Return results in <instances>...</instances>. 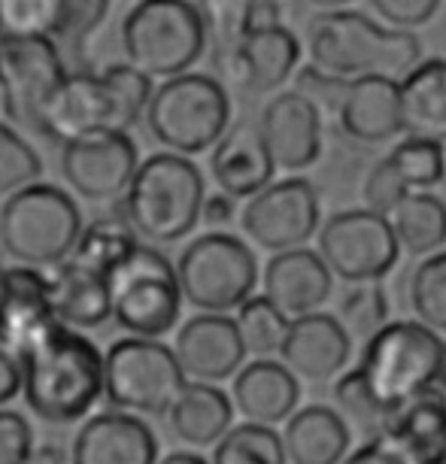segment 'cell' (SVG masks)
I'll list each match as a JSON object with an SVG mask.
<instances>
[{"label":"cell","instance_id":"6da1fadb","mask_svg":"<svg viewBox=\"0 0 446 464\" xmlns=\"http://www.w3.org/2000/svg\"><path fill=\"white\" fill-rule=\"evenodd\" d=\"M19 367L24 404L46 425L82 422L103 398V353L61 322L24 349Z\"/></svg>","mask_w":446,"mask_h":464},{"label":"cell","instance_id":"7a4b0ae2","mask_svg":"<svg viewBox=\"0 0 446 464\" xmlns=\"http://www.w3.org/2000/svg\"><path fill=\"white\" fill-rule=\"evenodd\" d=\"M307 49L310 64L340 80H404L422 61V43L413 31L389 28L346 6L313 15L307 24Z\"/></svg>","mask_w":446,"mask_h":464},{"label":"cell","instance_id":"3957f363","mask_svg":"<svg viewBox=\"0 0 446 464\" xmlns=\"http://www.w3.org/2000/svg\"><path fill=\"white\" fill-rule=\"evenodd\" d=\"M204 198L207 182L198 164L164 149L137 164L121 195V216L131 222L137 237L164 246L189 237L200 225Z\"/></svg>","mask_w":446,"mask_h":464},{"label":"cell","instance_id":"277c9868","mask_svg":"<svg viewBox=\"0 0 446 464\" xmlns=\"http://www.w3.org/2000/svg\"><path fill=\"white\" fill-rule=\"evenodd\" d=\"M446 367V340L419 319L386 322L362 346V373L373 401L392 416L407 401L441 385Z\"/></svg>","mask_w":446,"mask_h":464},{"label":"cell","instance_id":"5b68a950","mask_svg":"<svg viewBox=\"0 0 446 464\" xmlns=\"http://www.w3.org/2000/svg\"><path fill=\"white\" fill-rule=\"evenodd\" d=\"M143 116L155 143L191 159L209 152L231 125V94L216 76L186 70L155 85Z\"/></svg>","mask_w":446,"mask_h":464},{"label":"cell","instance_id":"8992f818","mask_svg":"<svg viewBox=\"0 0 446 464\" xmlns=\"http://www.w3.org/2000/svg\"><path fill=\"white\" fill-rule=\"evenodd\" d=\"M119 43L131 67L168 80L204 58L207 28L195 0H134L121 19Z\"/></svg>","mask_w":446,"mask_h":464},{"label":"cell","instance_id":"52a82bcc","mask_svg":"<svg viewBox=\"0 0 446 464\" xmlns=\"http://www.w3.org/2000/svg\"><path fill=\"white\" fill-rule=\"evenodd\" d=\"M82 213L70 191L52 182H31L4 198L0 246L19 265H61L82 231Z\"/></svg>","mask_w":446,"mask_h":464},{"label":"cell","instance_id":"ba28073f","mask_svg":"<svg viewBox=\"0 0 446 464\" xmlns=\"http://www.w3.org/2000/svg\"><path fill=\"white\" fill-rule=\"evenodd\" d=\"M110 306L119 328L134 337L161 340L179 322L182 292L173 261L152 243H137L107 276Z\"/></svg>","mask_w":446,"mask_h":464},{"label":"cell","instance_id":"9c48e42d","mask_svg":"<svg viewBox=\"0 0 446 464\" xmlns=\"http://www.w3.org/2000/svg\"><path fill=\"white\" fill-rule=\"evenodd\" d=\"M177 279L182 301L200 313H231L256 295L258 261L247 240L228 231L200 234L179 252Z\"/></svg>","mask_w":446,"mask_h":464},{"label":"cell","instance_id":"30bf717a","mask_svg":"<svg viewBox=\"0 0 446 464\" xmlns=\"http://www.w3.org/2000/svg\"><path fill=\"white\" fill-rule=\"evenodd\" d=\"M186 385L170 346L149 337H121L103 353V398L134 416H164Z\"/></svg>","mask_w":446,"mask_h":464},{"label":"cell","instance_id":"8fae6325","mask_svg":"<svg viewBox=\"0 0 446 464\" xmlns=\"http://www.w3.org/2000/svg\"><path fill=\"white\" fill-rule=\"evenodd\" d=\"M319 256L331 276L344 283H380L395 270L401 249L386 216L373 209H344L319 222Z\"/></svg>","mask_w":446,"mask_h":464},{"label":"cell","instance_id":"7c38bea8","mask_svg":"<svg viewBox=\"0 0 446 464\" xmlns=\"http://www.w3.org/2000/svg\"><path fill=\"white\" fill-rule=\"evenodd\" d=\"M322 207L310 179L288 177L267 182L265 188L247 198L240 209L243 234L265 252H283L295 246H307L319 231Z\"/></svg>","mask_w":446,"mask_h":464},{"label":"cell","instance_id":"4fadbf2b","mask_svg":"<svg viewBox=\"0 0 446 464\" xmlns=\"http://www.w3.org/2000/svg\"><path fill=\"white\" fill-rule=\"evenodd\" d=\"M301 64V40L292 28L265 24L247 31L238 43L213 49L216 80L243 94H274L292 80Z\"/></svg>","mask_w":446,"mask_h":464},{"label":"cell","instance_id":"5bb4252c","mask_svg":"<svg viewBox=\"0 0 446 464\" xmlns=\"http://www.w3.org/2000/svg\"><path fill=\"white\" fill-rule=\"evenodd\" d=\"M140 164L137 143L128 130L98 128L61 143V177L73 195L107 204L125 195Z\"/></svg>","mask_w":446,"mask_h":464},{"label":"cell","instance_id":"9a60e30c","mask_svg":"<svg viewBox=\"0 0 446 464\" xmlns=\"http://www.w3.org/2000/svg\"><path fill=\"white\" fill-rule=\"evenodd\" d=\"M67 76L58 40L4 37L0 40V103L6 119L24 128L37 125L40 107Z\"/></svg>","mask_w":446,"mask_h":464},{"label":"cell","instance_id":"2e32d148","mask_svg":"<svg viewBox=\"0 0 446 464\" xmlns=\"http://www.w3.org/2000/svg\"><path fill=\"white\" fill-rule=\"evenodd\" d=\"M446 179L443 143L425 137H404L364 179V204L380 216H389L398 200L413 191H431Z\"/></svg>","mask_w":446,"mask_h":464},{"label":"cell","instance_id":"e0dca14e","mask_svg":"<svg viewBox=\"0 0 446 464\" xmlns=\"http://www.w3.org/2000/svg\"><path fill=\"white\" fill-rule=\"evenodd\" d=\"M258 130L276 170H307L322 159V112L295 89L265 103Z\"/></svg>","mask_w":446,"mask_h":464},{"label":"cell","instance_id":"ac0fdd59","mask_svg":"<svg viewBox=\"0 0 446 464\" xmlns=\"http://www.w3.org/2000/svg\"><path fill=\"white\" fill-rule=\"evenodd\" d=\"M276 355L283 358V364L297 380L331 382L337 373L346 371L349 358H353V340H349L337 316L313 310L288 319L286 337Z\"/></svg>","mask_w":446,"mask_h":464},{"label":"cell","instance_id":"d6986e66","mask_svg":"<svg viewBox=\"0 0 446 464\" xmlns=\"http://www.w3.org/2000/svg\"><path fill=\"white\" fill-rule=\"evenodd\" d=\"M173 355L195 382H225L247 362L238 322L228 313H198L177 331Z\"/></svg>","mask_w":446,"mask_h":464},{"label":"cell","instance_id":"ffe728a7","mask_svg":"<svg viewBox=\"0 0 446 464\" xmlns=\"http://www.w3.org/2000/svg\"><path fill=\"white\" fill-rule=\"evenodd\" d=\"M98 128H112V103L107 82L92 70L67 73L40 107L37 125H34V130L55 143H67Z\"/></svg>","mask_w":446,"mask_h":464},{"label":"cell","instance_id":"44dd1931","mask_svg":"<svg viewBox=\"0 0 446 464\" xmlns=\"http://www.w3.org/2000/svg\"><path fill=\"white\" fill-rule=\"evenodd\" d=\"M70 464H159V440L140 416L110 410L82 422Z\"/></svg>","mask_w":446,"mask_h":464},{"label":"cell","instance_id":"7402d4cb","mask_svg":"<svg viewBox=\"0 0 446 464\" xmlns=\"http://www.w3.org/2000/svg\"><path fill=\"white\" fill-rule=\"evenodd\" d=\"M209 173L218 191L234 200H247L274 182L276 164L265 146L258 121L240 119L225 128V134L209 149Z\"/></svg>","mask_w":446,"mask_h":464},{"label":"cell","instance_id":"603a6c76","mask_svg":"<svg viewBox=\"0 0 446 464\" xmlns=\"http://www.w3.org/2000/svg\"><path fill=\"white\" fill-rule=\"evenodd\" d=\"M58 325L49 301V274L43 267H6V288L0 301V346L19 358L24 349Z\"/></svg>","mask_w":446,"mask_h":464},{"label":"cell","instance_id":"cb8c5ba5","mask_svg":"<svg viewBox=\"0 0 446 464\" xmlns=\"http://www.w3.org/2000/svg\"><path fill=\"white\" fill-rule=\"evenodd\" d=\"M265 297L276 310H283L288 319L304 316V313L319 310L331 297L334 276L325 267L319 252L307 246H295L274 252V258L265 265L261 274Z\"/></svg>","mask_w":446,"mask_h":464},{"label":"cell","instance_id":"d4e9b609","mask_svg":"<svg viewBox=\"0 0 446 464\" xmlns=\"http://www.w3.org/2000/svg\"><path fill=\"white\" fill-rule=\"evenodd\" d=\"M337 121L340 130L362 146H383L404 134L398 107V80H386V76L349 80L344 101L337 107Z\"/></svg>","mask_w":446,"mask_h":464},{"label":"cell","instance_id":"484cf974","mask_svg":"<svg viewBox=\"0 0 446 464\" xmlns=\"http://www.w3.org/2000/svg\"><path fill=\"white\" fill-rule=\"evenodd\" d=\"M297 401H301V382L283 362L256 358L249 364H240V371L234 373L231 404L240 410L247 422H286L295 413Z\"/></svg>","mask_w":446,"mask_h":464},{"label":"cell","instance_id":"4316f807","mask_svg":"<svg viewBox=\"0 0 446 464\" xmlns=\"http://www.w3.org/2000/svg\"><path fill=\"white\" fill-rule=\"evenodd\" d=\"M380 437L392 440L407 464H446V392L434 385L407 401Z\"/></svg>","mask_w":446,"mask_h":464},{"label":"cell","instance_id":"83f0119b","mask_svg":"<svg viewBox=\"0 0 446 464\" xmlns=\"http://www.w3.org/2000/svg\"><path fill=\"white\" fill-rule=\"evenodd\" d=\"M398 107L407 137L446 143V58H422L398 80Z\"/></svg>","mask_w":446,"mask_h":464},{"label":"cell","instance_id":"f1b7e54d","mask_svg":"<svg viewBox=\"0 0 446 464\" xmlns=\"http://www.w3.org/2000/svg\"><path fill=\"white\" fill-rule=\"evenodd\" d=\"M353 443V431L337 410L310 404L286 419L283 450L288 464H340Z\"/></svg>","mask_w":446,"mask_h":464},{"label":"cell","instance_id":"f546056e","mask_svg":"<svg viewBox=\"0 0 446 464\" xmlns=\"http://www.w3.org/2000/svg\"><path fill=\"white\" fill-rule=\"evenodd\" d=\"M164 416H168V425L177 434V440L195 446V450H204L231 428L234 404L216 382L186 380L182 392L173 398V404Z\"/></svg>","mask_w":446,"mask_h":464},{"label":"cell","instance_id":"4dcf8cb0","mask_svg":"<svg viewBox=\"0 0 446 464\" xmlns=\"http://www.w3.org/2000/svg\"><path fill=\"white\" fill-rule=\"evenodd\" d=\"M52 313L67 328H101L112 316L107 276L61 261L49 274Z\"/></svg>","mask_w":446,"mask_h":464},{"label":"cell","instance_id":"1f68e13d","mask_svg":"<svg viewBox=\"0 0 446 464\" xmlns=\"http://www.w3.org/2000/svg\"><path fill=\"white\" fill-rule=\"evenodd\" d=\"M386 218L398 240V249H404L407 256L425 258L446 246V200L431 191L407 195L392 207Z\"/></svg>","mask_w":446,"mask_h":464},{"label":"cell","instance_id":"d6a6232c","mask_svg":"<svg viewBox=\"0 0 446 464\" xmlns=\"http://www.w3.org/2000/svg\"><path fill=\"white\" fill-rule=\"evenodd\" d=\"M137 231L131 227V222L121 216V209L116 216H101L94 222L82 225L80 237H76L73 249L64 261L76 267H85L92 274L110 276V270L137 246Z\"/></svg>","mask_w":446,"mask_h":464},{"label":"cell","instance_id":"836d02e7","mask_svg":"<svg viewBox=\"0 0 446 464\" xmlns=\"http://www.w3.org/2000/svg\"><path fill=\"white\" fill-rule=\"evenodd\" d=\"M213 446L216 450L209 464H288L283 437L270 425H231Z\"/></svg>","mask_w":446,"mask_h":464},{"label":"cell","instance_id":"e575fe53","mask_svg":"<svg viewBox=\"0 0 446 464\" xmlns=\"http://www.w3.org/2000/svg\"><path fill=\"white\" fill-rule=\"evenodd\" d=\"M234 322H238L247 355L270 358L279 353V343H283L286 328H288V316L283 310H276L265 295H249L247 301L238 306Z\"/></svg>","mask_w":446,"mask_h":464},{"label":"cell","instance_id":"d590c367","mask_svg":"<svg viewBox=\"0 0 446 464\" xmlns=\"http://www.w3.org/2000/svg\"><path fill=\"white\" fill-rule=\"evenodd\" d=\"M101 80L107 82L110 103H112V128L116 130H131L143 119L146 103L152 98V76H146L143 70L131 67L128 61L121 64H110L101 70Z\"/></svg>","mask_w":446,"mask_h":464},{"label":"cell","instance_id":"8d00e7d4","mask_svg":"<svg viewBox=\"0 0 446 464\" xmlns=\"http://www.w3.org/2000/svg\"><path fill=\"white\" fill-rule=\"evenodd\" d=\"M410 306L416 319L437 334H446V252L437 249L419 261L410 276Z\"/></svg>","mask_w":446,"mask_h":464},{"label":"cell","instance_id":"74e56055","mask_svg":"<svg viewBox=\"0 0 446 464\" xmlns=\"http://www.w3.org/2000/svg\"><path fill=\"white\" fill-rule=\"evenodd\" d=\"M340 325L353 343L364 346L389 322V295L380 283H353L340 301Z\"/></svg>","mask_w":446,"mask_h":464},{"label":"cell","instance_id":"f35d334b","mask_svg":"<svg viewBox=\"0 0 446 464\" xmlns=\"http://www.w3.org/2000/svg\"><path fill=\"white\" fill-rule=\"evenodd\" d=\"M334 401H337V413L344 416V422L355 425V431H362L367 440L386 431L389 413L373 401L371 389H367L362 373H358V367L334 376Z\"/></svg>","mask_w":446,"mask_h":464},{"label":"cell","instance_id":"ab89813d","mask_svg":"<svg viewBox=\"0 0 446 464\" xmlns=\"http://www.w3.org/2000/svg\"><path fill=\"white\" fill-rule=\"evenodd\" d=\"M43 177V161L13 125L0 121V198L13 195Z\"/></svg>","mask_w":446,"mask_h":464},{"label":"cell","instance_id":"60d3db41","mask_svg":"<svg viewBox=\"0 0 446 464\" xmlns=\"http://www.w3.org/2000/svg\"><path fill=\"white\" fill-rule=\"evenodd\" d=\"M112 0H52V40L82 43L103 24Z\"/></svg>","mask_w":446,"mask_h":464},{"label":"cell","instance_id":"b9f144b4","mask_svg":"<svg viewBox=\"0 0 446 464\" xmlns=\"http://www.w3.org/2000/svg\"><path fill=\"white\" fill-rule=\"evenodd\" d=\"M256 0H198L207 28V46L222 49L238 43L249 31V15Z\"/></svg>","mask_w":446,"mask_h":464},{"label":"cell","instance_id":"7bdbcfd3","mask_svg":"<svg viewBox=\"0 0 446 464\" xmlns=\"http://www.w3.org/2000/svg\"><path fill=\"white\" fill-rule=\"evenodd\" d=\"M4 37H49L52 0H0Z\"/></svg>","mask_w":446,"mask_h":464},{"label":"cell","instance_id":"ee69618b","mask_svg":"<svg viewBox=\"0 0 446 464\" xmlns=\"http://www.w3.org/2000/svg\"><path fill=\"white\" fill-rule=\"evenodd\" d=\"M292 80H295V92L304 94V98H307L319 112H334L337 116V107H340V101H344V92H346L349 80L331 76L316 64L297 67L292 73Z\"/></svg>","mask_w":446,"mask_h":464},{"label":"cell","instance_id":"f6af8a7d","mask_svg":"<svg viewBox=\"0 0 446 464\" xmlns=\"http://www.w3.org/2000/svg\"><path fill=\"white\" fill-rule=\"evenodd\" d=\"M34 431L28 419L0 407V464H31Z\"/></svg>","mask_w":446,"mask_h":464},{"label":"cell","instance_id":"bcb514c9","mask_svg":"<svg viewBox=\"0 0 446 464\" xmlns=\"http://www.w3.org/2000/svg\"><path fill=\"white\" fill-rule=\"evenodd\" d=\"M443 0H371V6L380 13V19L389 28L398 31H416L428 24L441 10Z\"/></svg>","mask_w":446,"mask_h":464},{"label":"cell","instance_id":"7dc6e473","mask_svg":"<svg viewBox=\"0 0 446 464\" xmlns=\"http://www.w3.org/2000/svg\"><path fill=\"white\" fill-rule=\"evenodd\" d=\"M340 464H407V461H404V455L392 446V440H386V437H371V440H364V446H358L355 452L344 455Z\"/></svg>","mask_w":446,"mask_h":464},{"label":"cell","instance_id":"c3c4849f","mask_svg":"<svg viewBox=\"0 0 446 464\" xmlns=\"http://www.w3.org/2000/svg\"><path fill=\"white\" fill-rule=\"evenodd\" d=\"M234 218H238V200L225 191L207 195L200 204V225H207L209 231H225L228 225H234Z\"/></svg>","mask_w":446,"mask_h":464},{"label":"cell","instance_id":"681fc988","mask_svg":"<svg viewBox=\"0 0 446 464\" xmlns=\"http://www.w3.org/2000/svg\"><path fill=\"white\" fill-rule=\"evenodd\" d=\"M22 395V367L10 349L0 346V407Z\"/></svg>","mask_w":446,"mask_h":464},{"label":"cell","instance_id":"f907efd6","mask_svg":"<svg viewBox=\"0 0 446 464\" xmlns=\"http://www.w3.org/2000/svg\"><path fill=\"white\" fill-rule=\"evenodd\" d=\"M159 464H209V461L200 459L198 452H170L168 459H161Z\"/></svg>","mask_w":446,"mask_h":464},{"label":"cell","instance_id":"816d5d0a","mask_svg":"<svg viewBox=\"0 0 446 464\" xmlns=\"http://www.w3.org/2000/svg\"><path fill=\"white\" fill-rule=\"evenodd\" d=\"M310 6H316V10H344V6H349L353 0H307Z\"/></svg>","mask_w":446,"mask_h":464},{"label":"cell","instance_id":"f5cc1de1","mask_svg":"<svg viewBox=\"0 0 446 464\" xmlns=\"http://www.w3.org/2000/svg\"><path fill=\"white\" fill-rule=\"evenodd\" d=\"M4 288H6V267L0 265V301H4Z\"/></svg>","mask_w":446,"mask_h":464},{"label":"cell","instance_id":"db71d44e","mask_svg":"<svg viewBox=\"0 0 446 464\" xmlns=\"http://www.w3.org/2000/svg\"><path fill=\"white\" fill-rule=\"evenodd\" d=\"M441 385H443V392H446V367H443V376H441Z\"/></svg>","mask_w":446,"mask_h":464},{"label":"cell","instance_id":"11a10c76","mask_svg":"<svg viewBox=\"0 0 446 464\" xmlns=\"http://www.w3.org/2000/svg\"><path fill=\"white\" fill-rule=\"evenodd\" d=\"M0 40H4V31H0Z\"/></svg>","mask_w":446,"mask_h":464},{"label":"cell","instance_id":"9f6ffc18","mask_svg":"<svg viewBox=\"0 0 446 464\" xmlns=\"http://www.w3.org/2000/svg\"><path fill=\"white\" fill-rule=\"evenodd\" d=\"M443 155H446V149H443Z\"/></svg>","mask_w":446,"mask_h":464}]
</instances>
